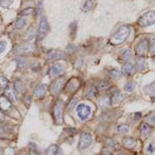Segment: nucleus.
Here are the masks:
<instances>
[{
    "mask_svg": "<svg viewBox=\"0 0 155 155\" xmlns=\"http://www.w3.org/2000/svg\"><path fill=\"white\" fill-rule=\"evenodd\" d=\"M130 30L127 26H121L109 38V43L114 46L124 44L130 35Z\"/></svg>",
    "mask_w": 155,
    "mask_h": 155,
    "instance_id": "1",
    "label": "nucleus"
},
{
    "mask_svg": "<svg viewBox=\"0 0 155 155\" xmlns=\"http://www.w3.org/2000/svg\"><path fill=\"white\" fill-rule=\"evenodd\" d=\"M155 23V11H148L141 16L138 19L137 23L141 27L151 26Z\"/></svg>",
    "mask_w": 155,
    "mask_h": 155,
    "instance_id": "2",
    "label": "nucleus"
},
{
    "mask_svg": "<svg viewBox=\"0 0 155 155\" xmlns=\"http://www.w3.org/2000/svg\"><path fill=\"white\" fill-rule=\"evenodd\" d=\"M53 116L55 123L61 125L63 123V107L61 101H57L53 108Z\"/></svg>",
    "mask_w": 155,
    "mask_h": 155,
    "instance_id": "3",
    "label": "nucleus"
},
{
    "mask_svg": "<svg viewBox=\"0 0 155 155\" xmlns=\"http://www.w3.org/2000/svg\"><path fill=\"white\" fill-rule=\"evenodd\" d=\"M49 31V25L46 17H42L40 21L38 26V31H37V40L42 41L44 37H46Z\"/></svg>",
    "mask_w": 155,
    "mask_h": 155,
    "instance_id": "4",
    "label": "nucleus"
},
{
    "mask_svg": "<svg viewBox=\"0 0 155 155\" xmlns=\"http://www.w3.org/2000/svg\"><path fill=\"white\" fill-rule=\"evenodd\" d=\"M92 143V135L89 133L84 132L81 134L80 137L79 143H78V148L79 150H85L88 148Z\"/></svg>",
    "mask_w": 155,
    "mask_h": 155,
    "instance_id": "5",
    "label": "nucleus"
},
{
    "mask_svg": "<svg viewBox=\"0 0 155 155\" xmlns=\"http://www.w3.org/2000/svg\"><path fill=\"white\" fill-rule=\"evenodd\" d=\"M64 84V78L63 77L57 78L51 84V86H50L51 93L52 95H57L62 89Z\"/></svg>",
    "mask_w": 155,
    "mask_h": 155,
    "instance_id": "6",
    "label": "nucleus"
},
{
    "mask_svg": "<svg viewBox=\"0 0 155 155\" xmlns=\"http://www.w3.org/2000/svg\"><path fill=\"white\" fill-rule=\"evenodd\" d=\"M81 82L78 78H72L68 81L64 87V90L68 93H74L79 88Z\"/></svg>",
    "mask_w": 155,
    "mask_h": 155,
    "instance_id": "7",
    "label": "nucleus"
},
{
    "mask_svg": "<svg viewBox=\"0 0 155 155\" xmlns=\"http://www.w3.org/2000/svg\"><path fill=\"white\" fill-rule=\"evenodd\" d=\"M78 116L81 120H85L88 118L90 113H91V109L89 106L85 104H79L76 108Z\"/></svg>",
    "mask_w": 155,
    "mask_h": 155,
    "instance_id": "8",
    "label": "nucleus"
},
{
    "mask_svg": "<svg viewBox=\"0 0 155 155\" xmlns=\"http://www.w3.org/2000/svg\"><path fill=\"white\" fill-rule=\"evenodd\" d=\"M148 41L147 40H142L135 47V53L138 56L143 57L148 51Z\"/></svg>",
    "mask_w": 155,
    "mask_h": 155,
    "instance_id": "9",
    "label": "nucleus"
},
{
    "mask_svg": "<svg viewBox=\"0 0 155 155\" xmlns=\"http://www.w3.org/2000/svg\"><path fill=\"white\" fill-rule=\"evenodd\" d=\"M12 108V103L5 95H0V109L2 112H8Z\"/></svg>",
    "mask_w": 155,
    "mask_h": 155,
    "instance_id": "10",
    "label": "nucleus"
},
{
    "mask_svg": "<svg viewBox=\"0 0 155 155\" xmlns=\"http://www.w3.org/2000/svg\"><path fill=\"white\" fill-rule=\"evenodd\" d=\"M122 143H123L124 147L127 148V149H134L137 146V142L134 138L124 137L122 140Z\"/></svg>",
    "mask_w": 155,
    "mask_h": 155,
    "instance_id": "11",
    "label": "nucleus"
},
{
    "mask_svg": "<svg viewBox=\"0 0 155 155\" xmlns=\"http://www.w3.org/2000/svg\"><path fill=\"white\" fill-rule=\"evenodd\" d=\"M5 95L7 97L11 102H15L17 101V96L15 93L14 90L12 89L10 86H8L5 89Z\"/></svg>",
    "mask_w": 155,
    "mask_h": 155,
    "instance_id": "12",
    "label": "nucleus"
},
{
    "mask_svg": "<svg viewBox=\"0 0 155 155\" xmlns=\"http://www.w3.org/2000/svg\"><path fill=\"white\" fill-rule=\"evenodd\" d=\"M47 90V86L44 84H41V85H37L35 88L34 91V95L35 97H41L45 94Z\"/></svg>",
    "mask_w": 155,
    "mask_h": 155,
    "instance_id": "13",
    "label": "nucleus"
},
{
    "mask_svg": "<svg viewBox=\"0 0 155 155\" xmlns=\"http://www.w3.org/2000/svg\"><path fill=\"white\" fill-rule=\"evenodd\" d=\"M151 130V127L147 123H141L140 126V132L143 137H147L150 134Z\"/></svg>",
    "mask_w": 155,
    "mask_h": 155,
    "instance_id": "14",
    "label": "nucleus"
},
{
    "mask_svg": "<svg viewBox=\"0 0 155 155\" xmlns=\"http://www.w3.org/2000/svg\"><path fill=\"white\" fill-rule=\"evenodd\" d=\"M65 58V54L61 51H52L51 53L48 54V59L51 61L57 60V59H62Z\"/></svg>",
    "mask_w": 155,
    "mask_h": 155,
    "instance_id": "15",
    "label": "nucleus"
},
{
    "mask_svg": "<svg viewBox=\"0 0 155 155\" xmlns=\"http://www.w3.org/2000/svg\"><path fill=\"white\" fill-rule=\"evenodd\" d=\"M124 99V95L123 93H121L120 92H119V91H116L115 92H113V94L112 95V97L110 98L111 102H113V103H118V102H121Z\"/></svg>",
    "mask_w": 155,
    "mask_h": 155,
    "instance_id": "16",
    "label": "nucleus"
},
{
    "mask_svg": "<svg viewBox=\"0 0 155 155\" xmlns=\"http://www.w3.org/2000/svg\"><path fill=\"white\" fill-rule=\"evenodd\" d=\"M64 68L61 64H55L50 69V73L52 75H57L62 72Z\"/></svg>",
    "mask_w": 155,
    "mask_h": 155,
    "instance_id": "17",
    "label": "nucleus"
},
{
    "mask_svg": "<svg viewBox=\"0 0 155 155\" xmlns=\"http://www.w3.org/2000/svg\"><path fill=\"white\" fill-rule=\"evenodd\" d=\"M143 91L148 95H155V81L143 88Z\"/></svg>",
    "mask_w": 155,
    "mask_h": 155,
    "instance_id": "18",
    "label": "nucleus"
},
{
    "mask_svg": "<svg viewBox=\"0 0 155 155\" xmlns=\"http://www.w3.org/2000/svg\"><path fill=\"white\" fill-rule=\"evenodd\" d=\"M94 6H95V2L93 0H87L84 5L81 6V10L83 12H88V11L92 10Z\"/></svg>",
    "mask_w": 155,
    "mask_h": 155,
    "instance_id": "19",
    "label": "nucleus"
},
{
    "mask_svg": "<svg viewBox=\"0 0 155 155\" xmlns=\"http://www.w3.org/2000/svg\"><path fill=\"white\" fill-rule=\"evenodd\" d=\"M98 90H101V91H104V90L109 89L110 87V84L109 81H101L96 83V85H95Z\"/></svg>",
    "mask_w": 155,
    "mask_h": 155,
    "instance_id": "20",
    "label": "nucleus"
},
{
    "mask_svg": "<svg viewBox=\"0 0 155 155\" xmlns=\"http://www.w3.org/2000/svg\"><path fill=\"white\" fill-rule=\"evenodd\" d=\"M110 104H111V99L106 96L102 97L99 100V105L102 108L109 107Z\"/></svg>",
    "mask_w": 155,
    "mask_h": 155,
    "instance_id": "21",
    "label": "nucleus"
},
{
    "mask_svg": "<svg viewBox=\"0 0 155 155\" xmlns=\"http://www.w3.org/2000/svg\"><path fill=\"white\" fill-rule=\"evenodd\" d=\"M145 67V58L143 57H140L136 61V69L137 71H143Z\"/></svg>",
    "mask_w": 155,
    "mask_h": 155,
    "instance_id": "22",
    "label": "nucleus"
},
{
    "mask_svg": "<svg viewBox=\"0 0 155 155\" xmlns=\"http://www.w3.org/2000/svg\"><path fill=\"white\" fill-rule=\"evenodd\" d=\"M148 50H149V52H150V54L152 56H154L155 55V36L150 37V41H148Z\"/></svg>",
    "mask_w": 155,
    "mask_h": 155,
    "instance_id": "23",
    "label": "nucleus"
},
{
    "mask_svg": "<svg viewBox=\"0 0 155 155\" xmlns=\"http://www.w3.org/2000/svg\"><path fill=\"white\" fill-rule=\"evenodd\" d=\"M134 70H135V67L130 63L126 64L123 67V72L125 74H132L134 73Z\"/></svg>",
    "mask_w": 155,
    "mask_h": 155,
    "instance_id": "24",
    "label": "nucleus"
},
{
    "mask_svg": "<svg viewBox=\"0 0 155 155\" xmlns=\"http://www.w3.org/2000/svg\"><path fill=\"white\" fill-rule=\"evenodd\" d=\"M97 93H98V89L95 85H92V86H90L87 90L86 96L88 98H93L97 95Z\"/></svg>",
    "mask_w": 155,
    "mask_h": 155,
    "instance_id": "25",
    "label": "nucleus"
},
{
    "mask_svg": "<svg viewBox=\"0 0 155 155\" xmlns=\"http://www.w3.org/2000/svg\"><path fill=\"white\" fill-rule=\"evenodd\" d=\"M14 88L17 92L22 93L24 90V85L20 80H17L14 82Z\"/></svg>",
    "mask_w": 155,
    "mask_h": 155,
    "instance_id": "26",
    "label": "nucleus"
},
{
    "mask_svg": "<svg viewBox=\"0 0 155 155\" xmlns=\"http://www.w3.org/2000/svg\"><path fill=\"white\" fill-rule=\"evenodd\" d=\"M30 51H32V48H30V45H27V46H22L19 47L16 50V52L18 54H27L30 53Z\"/></svg>",
    "mask_w": 155,
    "mask_h": 155,
    "instance_id": "27",
    "label": "nucleus"
},
{
    "mask_svg": "<svg viewBox=\"0 0 155 155\" xmlns=\"http://www.w3.org/2000/svg\"><path fill=\"white\" fill-rule=\"evenodd\" d=\"M26 25V20L23 18H18L15 23L14 27L16 29H21Z\"/></svg>",
    "mask_w": 155,
    "mask_h": 155,
    "instance_id": "28",
    "label": "nucleus"
},
{
    "mask_svg": "<svg viewBox=\"0 0 155 155\" xmlns=\"http://www.w3.org/2000/svg\"><path fill=\"white\" fill-rule=\"evenodd\" d=\"M9 86V81L5 76H0V88L5 89Z\"/></svg>",
    "mask_w": 155,
    "mask_h": 155,
    "instance_id": "29",
    "label": "nucleus"
},
{
    "mask_svg": "<svg viewBox=\"0 0 155 155\" xmlns=\"http://www.w3.org/2000/svg\"><path fill=\"white\" fill-rule=\"evenodd\" d=\"M58 152V147L57 145H52L47 150L48 155H56Z\"/></svg>",
    "mask_w": 155,
    "mask_h": 155,
    "instance_id": "30",
    "label": "nucleus"
},
{
    "mask_svg": "<svg viewBox=\"0 0 155 155\" xmlns=\"http://www.w3.org/2000/svg\"><path fill=\"white\" fill-rule=\"evenodd\" d=\"M130 130L129 127L126 124H120L118 127H116V131L118 133H121V134H124V133H127Z\"/></svg>",
    "mask_w": 155,
    "mask_h": 155,
    "instance_id": "31",
    "label": "nucleus"
},
{
    "mask_svg": "<svg viewBox=\"0 0 155 155\" xmlns=\"http://www.w3.org/2000/svg\"><path fill=\"white\" fill-rule=\"evenodd\" d=\"M14 0H0V5L2 8H8L12 4Z\"/></svg>",
    "mask_w": 155,
    "mask_h": 155,
    "instance_id": "32",
    "label": "nucleus"
},
{
    "mask_svg": "<svg viewBox=\"0 0 155 155\" xmlns=\"http://www.w3.org/2000/svg\"><path fill=\"white\" fill-rule=\"evenodd\" d=\"M34 12V9L33 8H27V9H25L23 10H22L21 12H19V15L21 16H29V15L32 14Z\"/></svg>",
    "mask_w": 155,
    "mask_h": 155,
    "instance_id": "33",
    "label": "nucleus"
},
{
    "mask_svg": "<svg viewBox=\"0 0 155 155\" xmlns=\"http://www.w3.org/2000/svg\"><path fill=\"white\" fill-rule=\"evenodd\" d=\"M130 51L129 49L125 50V51L123 52V54H122V59L124 61H128L129 59L130 58Z\"/></svg>",
    "mask_w": 155,
    "mask_h": 155,
    "instance_id": "34",
    "label": "nucleus"
},
{
    "mask_svg": "<svg viewBox=\"0 0 155 155\" xmlns=\"http://www.w3.org/2000/svg\"><path fill=\"white\" fill-rule=\"evenodd\" d=\"M135 84L132 82H130V83H127V85L124 86V90H125L126 92H133L135 88Z\"/></svg>",
    "mask_w": 155,
    "mask_h": 155,
    "instance_id": "35",
    "label": "nucleus"
},
{
    "mask_svg": "<svg viewBox=\"0 0 155 155\" xmlns=\"http://www.w3.org/2000/svg\"><path fill=\"white\" fill-rule=\"evenodd\" d=\"M145 120L147 122H154L155 121V110L150 113L145 117Z\"/></svg>",
    "mask_w": 155,
    "mask_h": 155,
    "instance_id": "36",
    "label": "nucleus"
},
{
    "mask_svg": "<svg viewBox=\"0 0 155 155\" xmlns=\"http://www.w3.org/2000/svg\"><path fill=\"white\" fill-rule=\"evenodd\" d=\"M6 46H7V43L5 42V41H0V55L3 53L4 51L6 48Z\"/></svg>",
    "mask_w": 155,
    "mask_h": 155,
    "instance_id": "37",
    "label": "nucleus"
},
{
    "mask_svg": "<svg viewBox=\"0 0 155 155\" xmlns=\"http://www.w3.org/2000/svg\"><path fill=\"white\" fill-rule=\"evenodd\" d=\"M76 103H77V99H71V100L70 101V102H69V103H68V105L67 106V109H72L74 107V106H75L76 105Z\"/></svg>",
    "mask_w": 155,
    "mask_h": 155,
    "instance_id": "38",
    "label": "nucleus"
},
{
    "mask_svg": "<svg viewBox=\"0 0 155 155\" xmlns=\"http://www.w3.org/2000/svg\"><path fill=\"white\" fill-rule=\"evenodd\" d=\"M34 30H30L26 33V34H25V38L27 39V40H30V39H32L33 37H34Z\"/></svg>",
    "mask_w": 155,
    "mask_h": 155,
    "instance_id": "39",
    "label": "nucleus"
},
{
    "mask_svg": "<svg viewBox=\"0 0 155 155\" xmlns=\"http://www.w3.org/2000/svg\"><path fill=\"white\" fill-rule=\"evenodd\" d=\"M122 75V73L117 70H113L111 71V76L113 78H119Z\"/></svg>",
    "mask_w": 155,
    "mask_h": 155,
    "instance_id": "40",
    "label": "nucleus"
},
{
    "mask_svg": "<svg viewBox=\"0 0 155 155\" xmlns=\"http://www.w3.org/2000/svg\"><path fill=\"white\" fill-rule=\"evenodd\" d=\"M16 62H17L18 66H23L25 64V60L23 58H18L16 60Z\"/></svg>",
    "mask_w": 155,
    "mask_h": 155,
    "instance_id": "41",
    "label": "nucleus"
},
{
    "mask_svg": "<svg viewBox=\"0 0 155 155\" xmlns=\"http://www.w3.org/2000/svg\"><path fill=\"white\" fill-rule=\"evenodd\" d=\"M5 120V116H4V113L0 109V123H2Z\"/></svg>",
    "mask_w": 155,
    "mask_h": 155,
    "instance_id": "42",
    "label": "nucleus"
},
{
    "mask_svg": "<svg viewBox=\"0 0 155 155\" xmlns=\"http://www.w3.org/2000/svg\"><path fill=\"white\" fill-rule=\"evenodd\" d=\"M148 151L150 152V153H153V147L152 144H150L149 147H148Z\"/></svg>",
    "mask_w": 155,
    "mask_h": 155,
    "instance_id": "43",
    "label": "nucleus"
},
{
    "mask_svg": "<svg viewBox=\"0 0 155 155\" xmlns=\"http://www.w3.org/2000/svg\"><path fill=\"white\" fill-rule=\"evenodd\" d=\"M30 155H38V153H37L35 150H30Z\"/></svg>",
    "mask_w": 155,
    "mask_h": 155,
    "instance_id": "44",
    "label": "nucleus"
},
{
    "mask_svg": "<svg viewBox=\"0 0 155 155\" xmlns=\"http://www.w3.org/2000/svg\"><path fill=\"white\" fill-rule=\"evenodd\" d=\"M4 132H5V130H4L3 127H0V135L2 134H4Z\"/></svg>",
    "mask_w": 155,
    "mask_h": 155,
    "instance_id": "45",
    "label": "nucleus"
},
{
    "mask_svg": "<svg viewBox=\"0 0 155 155\" xmlns=\"http://www.w3.org/2000/svg\"><path fill=\"white\" fill-rule=\"evenodd\" d=\"M119 155H124V154H119Z\"/></svg>",
    "mask_w": 155,
    "mask_h": 155,
    "instance_id": "46",
    "label": "nucleus"
}]
</instances>
